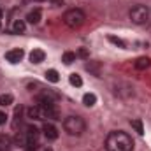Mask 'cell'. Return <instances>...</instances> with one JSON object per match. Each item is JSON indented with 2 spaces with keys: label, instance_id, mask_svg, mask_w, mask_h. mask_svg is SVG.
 <instances>
[{
  "label": "cell",
  "instance_id": "6da1fadb",
  "mask_svg": "<svg viewBox=\"0 0 151 151\" xmlns=\"http://www.w3.org/2000/svg\"><path fill=\"white\" fill-rule=\"evenodd\" d=\"M106 150L107 151H132L134 141L123 130H114L106 137Z\"/></svg>",
  "mask_w": 151,
  "mask_h": 151
},
{
  "label": "cell",
  "instance_id": "7a4b0ae2",
  "mask_svg": "<svg viewBox=\"0 0 151 151\" xmlns=\"http://www.w3.org/2000/svg\"><path fill=\"white\" fill-rule=\"evenodd\" d=\"M63 128L69 135H81L86 130V123L79 116H67L63 119Z\"/></svg>",
  "mask_w": 151,
  "mask_h": 151
},
{
  "label": "cell",
  "instance_id": "3957f363",
  "mask_svg": "<svg viewBox=\"0 0 151 151\" xmlns=\"http://www.w3.org/2000/svg\"><path fill=\"white\" fill-rule=\"evenodd\" d=\"M86 19V14L81 11V9H69L65 14H63V21L67 27L70 28H79Z\"/></svg>",
  "mask_w": 151,
  "mask_h": 151
},
{
  "label": "cell",
  "instance_id": "277c9868",
  "mask_svg": "<svg viewBox=\"0 0 151 151\" xmlns=\"http://www.w3.org/2000/svg\"><path fill=\"white\" fill-rule=\"evenodd\" d=\"M150 18V11L146 5H135L130 9V19L135 23V25H144Z\"/></svg>",
  "mask_w": 151,
  "mask_h": 151
},
{
  "label": "cell",
  "instance_id": "5b68a950",
  "mask_svg": "<svg viewBox=\"0 0 151 151\" xmlns=\"http://www.w3.org/2000/svg\"><path fill=\"white\" fill-rule=\"evenodd\" d=\"M25 139H27V144H37L39 141V128L35 125H28L25 127ZM25 144V146H27Z\"/></svg>",
  "mask_w": 151,
  "mask_h": 151
},
{
  "label": "cell",
  "instance_id": "8992f818",
  "mask_svg": "<svg viewBox=\"0 0 151 151\" xmlns=\"http://www.w3.org/2000/svg\"><path fill=\"white\" fill-rule=\"evenodd\" d=\"M25 56V51L23 49H19V47H16V49H11V51H7L5 53V60L7 62H11V63H18V62H21V58Z\"/></svg>",
  "mask_w": 151,
  "mask_h": 151
},
{
  "label": "cell",
  "instance_id": "52a82bcc",
  "mask_svg": "<svg viewBox=\"0 0 151 151\" xmlns=\"http://www.w3.org/2000/svg\"><path fill=\"white\" fill-rule=\"evenodd\" d=\"M42 132H44V137H46L47 141H56V139H58V130H56V127L51 125V123H44Z\"/></svg>",
  "mask_w": 151,
  "mask_h": 151
},
{
  "label": "cell",
  "instance_id": "ba28073f",
  "mask_svg": "<svg viewBox=\"0 0 151 151\" xmlns=\"http://www.w3.org/2000/svg\"><path fill=\"white\" fill-rule=\"evenodd\" d=\"M12 146H14L12 139L9 135H5V134H0V151H11Z\"/></svg>",
  "mask_w": 151,
  "mask_h": 151
},
{
  "label": "cell",
  "instance_id": "9c48e42d",
  "mask_svg": "<svg viewBox=\"0 0 151 151\" xmlns=\"http://www.w3.org/2000/svg\"><path fill=\"white\" fill-rule=\"evenodd\" d=\"M40 18H42V11L40 9H34V11H30L27 14V21L32 23V25H37L39 21H40Z\"/></svg>",
  "mask_w": 151,
  "mask_h": 151
},
{
  "label": "cell",
  "instance_id": "30bf717a",
  "mask_svg": "<svg viewBox=\"0 0 151 151\" xmlns=\"http://www.w3.org/2000/svg\"><path fill=\"white\" fill-rule=\"evenodd\" d=\"M44 58H46V53L42 49H34L30 53V62L32 63H40V62H44Z\"/></svg>",
  "mask_w": 151,
  "mask_h": 151
},
{
  "label": "cell",
  "instance_id": "8fae6325",
  "mask_svg": "<svg viewBox=\"0 0 151 151\" xmlns=\"http://www.w3.org/2000/svg\"><path fill=\"white\" fill-rule=\"evenodd\" d=\"M134 65H135V69H137V70H146V69L151 65V60L148 58V56H141V58H137V60H135V63H134Z\"/></svg>",
  "mask_w": 151,
  "mask_h": 151
},
{
  "label": "cell",
  "instance_id": "7c38bea8",
  "mask_svg": "<svg viewBox=\"0 0 151 151\" xmlns=\"http://www.w3.org/2000/svg\"><path fill=\"white\" fill-rule=\"evenodd\" d=\"M83 104H84L86 107H93V106L97 104V97H95L93 93H86V95L83 97Z\"/></svg>",
  "mask_w": 151,
  "mask_h": 151
},
{
  "label": "cell",
  "instance_id": "4fadbf2b",
  "mask_svg": "<svg viewBox=\"0 0 151 151\" xmlns=\"http://www.w3.org/2000/svg\"><path fill=\"white\" fill-rule=\"evenodd\" d=\"M12 32L14 34H23L25 32V21L23 19H16L12 23Z\"/></svg>",
  "mask_w": 151,
  "mask_h": 151
},
{
  "label": "cell",
  "instance_id": "5bb4252c",
  "mask_svg": "<svg viewBox=\"0 0 151 151\" xmlns=\"http://www.w3.org/2000/svg\"><path fill=\"white\" fill-rule=\"evenodd\" d=\"M12 102H14V97H12L11 93H4V95H0V106H2V107L11 106Z\"/></svg>",
  "mask_w": 151,
  "mask_h": 151
},
{
  "label": "cell",
  "instance_id": "9a60e30c",
  "mask_svg": "<svg viewBox=\"0 0 151 151\" xmlns=\"http://www.w3.org/2000/svg\"><path fill=\"white\" fill-rule=\"evenodd\" d=\"M46 79H47L49 83H58V81H60V76H58V72H56L55 69H49V70L46 72Z\"/></svg>",
  "mask_w": 151,
  "mask_h": 151
},
{
  "label": "cell",
  "instance_id": "2e32d148",
  "mask_svg": "<svg viewBox=\"0 0 151 151\" xmlns=\"http://www.w3.org/2000/svg\"><path fill=\"white\" fill-rule=\"evenodd\" d=\"M62 62H63L65 65H70L72 62H76V53H70V51L63 53V56H62Z\"/></svg>",
  "mask_w": 151,
  "mask_h": 151
},
{
  "label": "cell",
  "instance_id": "e0dca14e",
  "mask_svg": "<svg viewBox=\"0 0 151 151\" xmlns=\"http://www.w3.org/2000/svg\"><path fill=\"white\" fill-rule=\"evenodd\" d=\"M130 125L135 128V132H137L139 135H142V134H144V127H142V121H141V119H132V121H130Z\"/></svg>",
  "mask_w": 151,
  "mask_h": 151
},
{
  "label": "cell",
  "instance_id": "ac0fdd59",
  "mask_svg": "<svg viewBox=\"0 0 151 151\" xmlns=\"http://www.w3.org/2000/svg\"><path fill=\"white\" fill-rule=\"evenodd\" d=\"M69 81H70V84H72V86H81V84H83V79H81L77 74H70Z\"/></svg>",
  "mask_w": 151,
  "mask_h": 151
},
{
  "label": "cell",
  "instance_id": "d6986e66",
  "mask_svg": "<svg viewBox=\"0 0 151 151\" xmlns=\"http://www.w3.org/2000/svg\"><path fill=\"white\" fill-rule=\"evenodd\" d=\"M109 40L113 42V44H116V46H119V47H125V42L121 40V39H118V37H114V35H109Z\"/></svg>",
  "mask_w": 151,
  "mask_h": 151
},
{
  "label": "cell",
  "instance_id": "ffe728a7",
  "mask_svg": "<svg viewBox=\"0 0 151 151\" xmlns=\"http://www.w3.org/2000/svg\"><path fill=\"white\" fill-rule=\"evenodd\" d=\"M39 150V144H27L25 146V151H37Z\"/></svg>",
  "mask_w": 151,
  "mask_h": 151
},
{
  "label": "cell",
  "instance_id": "44dd1931",
  "mask_svg": "<svg viewBox=\"0 0 151 151\" xmlns=\"http://www.w3.org/2000/svg\"><path fill=\"white\" fill-rule=\"evenodd\" d=\"M5 121H7V114L0 111V125H5Z\"/></svg>",
  "mask_w": 151,
  "mask_h": 151
},
{
  "label": "cell",
  "instance_id": "7402d4cb",
  "mask_svg": "<svg viewBox=\"0 0 151 151\" xmlns=\"http://www.w3.org/2000/svg\"><path fill=\"white\" fill-rule=\"evenodd\" d=\"M77 55H79V56H81V58H86V56H88V51H86V49H84V47H81V49H79V51H77Z\"/></svg>",
  "mask_w": 151,
  "mask_h": 151
},
{
  "label": "cell",
  "instance_id": "603a6c76",
  "mask_svg": "<svg viewBox=\"0 0 151 151\" xmlns=\"http://www.w3.org/2000/svg\"><path fill=\"white\" fill-rule=\"evenodd\" d=\"M51 2H53V5H56V7H58V5H63V0H51Z\"/></svg>",
  "mask_w": 151,
  "mask_h": 151
},
{
  "label": "cell",
  "instance_id": "cb8c5ba5",
  "mask_svg": "<svg viewBox=\"0 0 151 151\" xmlns=\"http://www.w3.org/2000/svg\"><path fill=\"white\" fill-rule=\"evenodd\" d=\"M42 151H51V148H44Z\"/></svg>",
  "mask_w": 151,
  "mask_h": 151
},
{
  "label": "cell",
  "instance_id": "d4e9b609",
  "mask_svg": "<svg viewBox=\"0 0 151 151\" xmlns=\"http://www.w3.org/2000/svg\"><path fill=\"white\" fill-rule=\"evenodd\" d=\"M0 25H2V11H0Z\"/></svg>",
  "mask_w": 151,
  "mask_h": 151
},
{
  "label": "cell",
  "instance_id": "484cf974",
  "mask_svg": "<svg viewBox=\"0 0 151 151\" xmlns=\"http://www.w3.org/2000/svg\"><path fill=\"white\" fill-rule=\"evenodd\" d=\"M35 2H44V0H35Z\"/></svg>",
  "mask_w": 151,
  "mask_h": 151
}]
</instances>
